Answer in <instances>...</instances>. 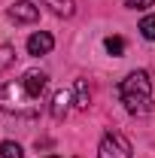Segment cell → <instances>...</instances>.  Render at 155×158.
I'll return each mask as SVG.
<instances>
[{
    "label": "cell",
    "mask_w": 155,
    "mask_h": 158,
    "mask_svg": "<svg viewBox=\"0 0 155 158\" xmlns=\"http://www.w3.org/2000/svg\"><path fill=\"white\" fill-rule=\"evenodd\" d=\"M131 140L125 137V134H119V131H110V134H103L100 140V146H97V158H131Z\"/></svg>",
    "instance_id": "obj_3"
},
{
    "label": "cell",
    "mask_w": 155,
    "mask_h": 158,
    "mask_svg": "<svg viewBox=\"0 0 155 158\" xmlns=\"http://www.w3.org/2000/svg\"><path fill=\"white\" fill-rule=\"evenodd\" d=\"M70 100H73V94L67 91V88H61V91H55V98H52V118H64L67 116V106H70Z\"/></svg>",
    "instance_id": "obj_7"
},
{
    "label": "cell",
    "mask_w": 155,
    "mask_h": 158,
    "mask_svg": "<svg viewBox=\"0 0 155 158\" xmlns=\"http://www.w3.org/2000/svg\"><path fill=\"white\" fill-rule=\"evenodd\" d=\"M37 100L40 98H34V94L21 85V79L19 82H6V85L0 88V110H3V113H12V116L34 118L40 113Z\"/></svg>",
    "instance_id": "obj_2"
},
{
    "label": "cell",
    "mask_w": 155,
    "mask_h": 158,
    "mask_svg": "<svg viewBox=\"0 0 155 158\" xmlns=\"http://www.w3.org/2000/svg\"><path fill=\"white\" fill-rule=\"evenodd\" d=\"M140 34L146 40H155V15H146V19L140 21Z\"/></svg>",
    "instance_id": "obj_13"
},
{
    "label": "cell",
    "mask_w": 155,
    "mask_h": 158,
    "mask_svg": "<svg viewBox=\"0 0 155 158\" xmlns=\"http://www.w3.org/2000/svg\"><path fill=\"white\" fill-rule=\"evenodd\" d=\"M46 158H58V155H46Z\"/></svg>",
    "instance_id": "obj_15"
},
{
    "label": "cell",
    "mask_w": 155,
    "mask_h": 158,
    "mask_svg": "<svg viewBox=\"0 0 155 158\" xmlns=\"http://www.w3.org/2000/svg\"><path fill=\"white\" fill-rule=\"evenodd\" d=\"M103 46H107V52H110V55H125V40L122 37H107V43H103Z\"/></svg>",
    "instance_id": "obj_11"
},
{
    "label": "cell",
    "mask_w": 155,
    "mask_h": 158,
    "mask_svg": "<svg viewBox=\"0 0 155 158\" xmlns=\"http://www.w3.org/2000/svg\"><path fill=\"white\" fill-rule=\"evenodd\" d=\"M12 61H15V49L12 46H0V70L12 67Z\"/></svg>",
    "instance_id": "obj_12"
},
{
    "label": "cell",
    "mask_w": 155,
    "mask_h": 158,
    "mask_svg": "<svg viewBox=\"0 0 155 158\" xmlns=\"http://www.w3.org/2000/svg\"><path fill=\"white\" fill-rule=\"evenodd\" d=\"M55 49V37L46 34V31H37L34 37H27V52L31 55H49Z\"/></svg>",
    "instance_id": "obj_4"
},
{
    "label": "cell",
    "mask_w": 155,
    "mask_h": 158,
    "mask_svg": "<svg viewBox=\"0 0 155 158\" xmlns=\"http://www.w3.org/2000/svg\"><path fill=\"white\" fill-rule=\"evenodd\" d=\"M21 85H24L34 98H43V91H46V85H49V76H46L43 70H27V73L21 76Z\"/></svg>",
    "instance_id": "obj_6"
},
{
    "label": "cell",
    "mask_w": 155,
    "mask_h": 158,
    "mask_svg": "<svg viewBox=\"0 0 155 158\" xmlns=\"http://www.w3.org/2000/svg\"><path fill=\"white\" fill-rule=\"evenodd\" d=\"M152 3H155V0H128V6H131V9H149Z\"/></svg>",
    "instance_id": "obj_14"
},
{
    "label": "cell",
    "mask_w": 155,
    "mask_h": 158,
    "mask_svg": "<svg viewBox=\"0 0 155 158\" xmlns=\"http://www.w3.org/2000/svg\"><path fill=\"white\" fill-rule=\"evenodd\" d=\"M119 98H122V103H125L128 113L146 116L152 110V79H149V73L146 70H134L128 79H122Z\"/></svg>",
    "instance_id": "obj_1"
},
{
    "label": "cell",
    "mask_w": 155,
    "mask_h": 158,
    "mask_svg": "<svg viewBox=\"0 0 155 158\" xmlns=\"http://www.w3.org/2000/svg\"><path fill=\"white\" fill-rule=\"evenodd\" d=\"M0 158H24L19 143H12V140H3L0 143Z\"/></svg>",
    "instance_id": "obj_10"
},
{
    "label": "cell",
    "mask_w": 155,
    "mask_h": 158,
    "mask_svg": "<svg viewBox=\"0 0 155 158\" xmlns=\"http://www.w3.org/2000/svg\"><path fill=\"white\" fill-rule=\"evenodd\" d=\"M43 3H46L55 15H64V19H67V15H73V9H76V3H73V0H43Z\"/></svg>",
    "instance_id": "obj_9"
},
{
    "label": "cell",
    "mask_w": 155,
    "mask_h": 158,
    "mask_svg": "<svg viewBox=\"0 0 155 158\" xmlns=\"http://www.w3.org/2000/svg\"><path fill=\"white\" fill-rule=\"evenodd\" d=\"M88 85H85V79H76V85H73V103H76V110H88Z\"/></svg>",
    "instance_id": "obj_8"
},
{
    "label": "cell",
    "mask_w": 155,
    "mask_h": 158,
    "mask_svg": "<svg viewBox=\"0 0 155 158\" xmlns=\"http://www.w3.org/2000/svg\"><path fill=\"white\" fill-rule=\"evenodd\" d=\"M9 19L12 21H24V24H31V21L40 19V9L34 3H27V0H19V3H12L9 6Z\"/></svg>",
    "instance_id": "obj_5"
}]
</instances>
